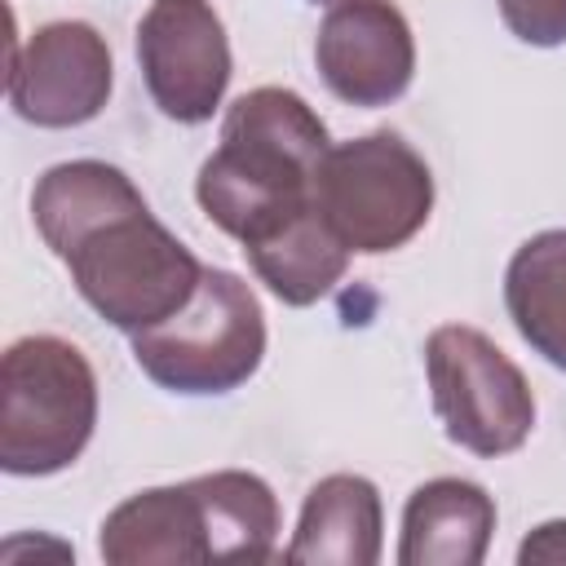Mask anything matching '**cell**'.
<instances>
[{"instance_id": "obj_4", "label": "cell", "mask_w": 566, "mask_h": 566, "mask_svg": "<svg viewBox=\"0 0 566 566\" xmlns=\"http://www.w3.org/2000/svg\"><path fill=\"white\" fill-rule=\"evenodd\" d=\"M265 358V314L256 292L234 274L203 265L195 296L164 323L133 332V363L168 394H230Z\"/></svg>"}, {"instance_id": "obj_17", "label": "cell", "mask_w": 566, "mask_h": 566, "mask_svg": "<svg viewBox=\"0 0 566 566\" xmlns=\"http://www.w3.org/2000/svg\"><path fill=\"white\" fill-rule=\"evenodd\" d=\"M517 562H566V517H553L544 526H535L522 544H517Z\"/></svg>"}, {"instance_id": "obj_16", "label": "cell", "mask_w": 566, "mask_h": 566, "mask_svg": "<svg viewBox=\"0 0 566 566\" xmlns=\"http://www.w3.org/2000/svg\"><path fill=\"white\" fill-rule=\"evenodd\" d=\"M500 18L531 49L566 44V0H500Z\"/></svg>"}, {"instance_id": "obj_13", "label": "cell", "mask_w": 566, "mask_h": 566, "mask_svg": "<svg viewBox=\"0 0 566 566\" xmlns=\"http://www.w3.org/2000/svg\"><path fill=\"white\" fill-rule=\"evenodd\" d=\"M504 305L517 336L566 371V230L531 234L504 270Z\"/></svg>"}, {"instance_id": "obj_12", "label": "cell", "mask_w": 566, "mask_h": 566, "mask_svg": "<svg viewBox=\"0 0 566 566\" xmlns=\"http://www.w3.org/2000/svg\"><path fill=\"white\" fill-rule=\"evenodd\" d=\"M495 535V500L469 478H433L407 495L402 566H478Z\"/></svg>"}, {"instance_id": "obj_18", "label": "cell", "mask_w": 566, "mask_h": 566, "mask_svg": "<svg viewBox=\"0 0 566 566\" xmlns=\"http://www.w3.org/2000/svg\"><path fill=\"white\" fill-rule=\"evenodd\" d=\"M310 4H340V0H310Z\"/></svg>"}, {"instance_id": "obj_8", "label": "cell", "mask_w": 566, "mask_h": 566, "mask_svg": "<svg viewBox=\"0 0 566 566\" xmlns=\"http://www.w3.org/2000/svg\"><path fill=\"white\" fill-rule=\"evenodd\" d=\"M115 88L111 44L80 18L35 27L9 57V106L35 128H80L97 119Z\"/></svg>"}, {"instance_id": "obj_2", "label": "cell", "mask_w": 566, "mask_h": 566, "mask_svg": "<svg viewBox=\"0 0 566 566\" xmlns=\"http://www.w3.org/2000/svg\"><path fill=\"white\" fill-rule=\"evenodd\" d=\"M327 150L318 111L283 84H261L230 102L221 142L199 164L195 199L217 230L252 248L314 208V177Z\"/></svg>"}, {"instance_id": "obj_9", "label": "cell", "mask_w": 566, "mask_h": 566, "mask_svg": "<svg viewBox=\"0 0 566 566\" xmlns=\"http://www.w3.org/2000/svg\"><path fill=\"white\" fill-rule=\"evenodd\" d=\"M323 84L349 106H389L411 88L416 35L389 0H340L314 35Z\"/></svg>"}, {"instance_id": "obj_1", "label": "cell", "mask_w": 566, "mask_h": 566, "mask_svg": "<svg viewBox=\"0 0 566 566\" xmlns=\"http://www.w3.org/2000/svg\"><path fill=\"white\" fill-rule=\"evenodd\" d=\"M31 221L84 305L128 336L172 318L203 279L195 252L106 159L53 164L31 190Z\"/></svg>"}, {"instance_id": "obj_7", "label": "cell", "mask_w": 566, "mask_h": 566, "mask_svg": "<svg viewBox=\"0 0 566 566\" xmlns=\"http://www.w3.org/2000/svg\"><path fill=\"white\" fill-rule=\"evenodd\" d=\"M137 62L150 102L177 124H208L234 75L226 22L208 0H155L137 22Z\"/></svg>"}, {"instance_id": "obj_5", "label": "cell", "mask_w": 566, "mask_h": 566, "mask_svg": "<svg viewBox=\"0 0 566 566\" xmlns=\"http://www.w3.org/2000/svg\"><path fill=\"white\" fill-rule=\"evenodd\" d=\"M314 208L349 252L380 256L424 230L433 212V172L411 142L380 128L323 155Z\"/></svg>"}, {"instance_id": "obj_6", "label": "cell", "mask_w": 566, "mask_h": 566, "mask_svg": "<svg viewBox=\"0 0 566 566\" xmlns=\"http://www.w3.org/2000/svg\"><path fill=\"white\" fill-rule=\"evenodd\" d=\"M429 398L442 420V433L482 455L517 451L535 429V394L522 367L478 327L442 323L424 340Z\"/></svg>"}, {"instance_id": "obj_15", "label": "cell", "mask_w": 566, "mask_h": 566, "mask_svg": "<svg viewBox=\"0 0 566 566\" xmlns=\"http://www.w3.org/2000/svg\"><path fill=\"white\" fill-rule=\"evenodd\" d=\"M190 482L203 500L212 562H270L274 557L279 500L265 478L248 469H217Z\"/></svg>"}, {"instance_id": "obj_14", "label": "cell", "mask_w": 566, "mask_h": 566, "mask_svg": "<svg viewBox=\"0 0 566 566\" xmlns=\"http://www.w3.org/2000/svg\"><path fill=\"white\" fill-rule=\"evenodd\" d=\"M252 274L283 301V305H314L318 296H327L349 265V248L332 234V226L323 221L318 208L301 212L296 221H287L283 230H274L270 239L243 248Z\"/></svg>"}, {"instance_id": "obj_3", "label": "cell", "mask_w": 566, "mask_h": 566, "mask_svg": "<svg viewBox=\"0 0 566 566\" xmlns=\"http://www.w3.org/2000/svg\"><path fill=\"white\" fill-rule=\"evenodd\" d=\"M97 424V376L88 358L53 336H18L0 363V469L49 478L80 460Z\"/></svg>"}, {"instance_id": "obj_11", "label": "cell", "mask_w": 566, "mask_h": 566, "mask_svg": "<svg viewBox=\"0 0 566 566\" xmlns=\"http://www.w3.org/2000/svg\"><path fill=\"white\" fill-rule=\"evenodd\" d=\"M385 544V509L363 473H327L305 491L287 562L310 566H376Z\"/></svg>"}, {"instance_id": "obj_10", "label": "cell", "mask_w": 566, "mask_h": 566, "mask_svg": "<svg viewBox=\"0 0 566 566\" xmlns=\"http://www.w3.org/2000/svg\"><path fill=\"white\" fill-rule=\"evenodd\" d=\"M97 553L111 566H150V562H212L208 517L195 482L146 486L115 504L102 517Z\"/></svg>"}]
</instances>
